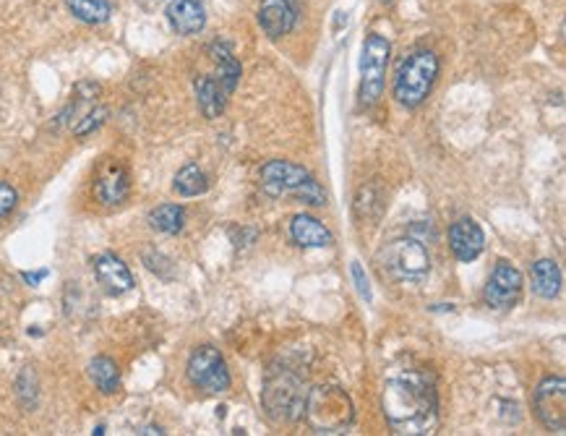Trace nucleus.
Instances as JSON below:
<instances>
[{
	"mask_svg": "<svg viewBox=\"0 0 566 436\" xmlns=\"http://www.w3.org/2000/svg\"><path fill=\"white\" fill-rule=\"evenodd\" d=\"M68 11L84 24H105L113 13L108 0H68Z\"/></svg>",
	"mask_w": 566,
	"mask_h": 436,
	"instance_id": "b1692460",
	"label": "nucleus"
},
{
	"mask_svg": "<svg viewBox=\"0 0 566 436\" xmlns=\"http://www.w3.org/2000/svg\"><path fill=\"white\" fill-rule=\"evenodd\" d=\"M381 3H395V0H381Z\"/></svg>",
	"mask_w": 566,
	"mask_h": 436,
	"instance_id": "7c9ffc66",
	"label": "nucleus"
},
{
	"mask_svg": "<svg viewBox=\"0 0 566 436\" xmlns=\"http://www.w3.org/2000/svg\"><path fill=\"white\" fill-rule=\"evenodd\" d=\"M290 236L303 248H326L334 243V236L329 233V228L311 214H295L290 222Z\"/></svg>",
	"mask_w": 566,
	"mask_h": 436,
	"instance_id": "dca6fc26",
	"label": "nucleus"
},
{
	"mask_svg": "<svg viewBox=\"0 0 566 436\" xmlns=\"http://www.w3.org/2000/svg\"><path fill=\"white\" fill-rule=\"evenodd\" d=\"M172 186H175V191L180 197H202V194L209 191V178H206V173L196 162H188V165H183L178 170Z\"/></svg>",
	"mask_w": 566,
	"mask_h": 436,
	"instance_id": "5701e85b",
	"label": "nucleus"
},
{
	"mask_svg": "<svg viewBox=\"0 0 566 436\" xmlns=\"http://www.w3.org/2000/svg\"><path fill=\"white\" fill-rule=\"evenodd\" d=\"M149 228H155L157 233L164 236H178L186 225V209L180 204H160L149 212L147 217Z\"/></svg>",
	"mask_w": 566,
	"mask_h": 436,
	"instance_id": "aec40b11",
	"label": "nucleus"
},
{
	"mask_svg": "<svg viewBox=\"0 0 566 436\" xmlns=\"http://www.w3.org/2000/svg\"><path fill=\"white\" fill-rule=\"evenodd\" d=\"M532 408L538 421L556 434H564L566 429V382L564 376H548L538 384Z\"/></svg>",
	"mask_w": 566,
	"mask_h": 436,
	"instance_id": "1a4fd4ad",
	"label": "nucleus"
},
{
	"mask_svg": "<svg viewBox=\"0 0 566 436\" xmlns=\"http://www.w3.org/2000/svg\"><path fill=\"white\" fill-rule=\"evenodd\" d=\"M89 379L94 382V387H97L102 395H113V392H118V387H121V371H118V363H116L113 358L97 356L92 363H89Z\"/></svg>",
	"mask_w": 566,
	"mask_h": 436,
	"instance_id": "412c9836",
	"label": "nucleus"
},
{
	"mask_svg": "<svg viewBox=\"0 0 566 436\" xmlns=\"http://www.w3.org/2000/svg\"><path fill=\"white\" fill-rule=\"evenodd\" d=\"M139 434H164L160 426H147L144 432H139Z\"/></svg>",
	"mask_w": 566,
	"mask_h": 436,
	"instance_id": "c756f323",
	"label": "nucleus"
},
{
	"mask_svg": "<svg viewBox=\"0 0 566 436\" xmlns=\"http://www.w3.org/2000/svg\"><path fill=\"white\" fill-rule=\"evenodd\" d=\"M381 270L400 285H420L431 275V254L423 240L397 238L381 251Z\"/></svg>",
	"mask_w": 566,
	"mask_h": 436,
	"instance_id": "423d86ee",
	"label": "nucleus"
},
{
	"mask_svg": "<svg viewBox=\"0 0 566 436\" xmlns=\"http://www.w3.org/2000/svg\"><path fill=\"white\" fill-rule=\"evenodd\" d=\"M209 58L214 61V66H217V71H219V84H222V89L227 92V94H233L235 89H238V84H241V63H238V58L233 55V50L225 44V42H211L209 44Z\"/></svg>",
	"mask_w": 566,
	"mask_h": 436,
	"instance_id": "f3484780",
	"label": "nucleus"
},
{
	"mask_svg": "<svg viewBox=\"0 0 566 436\" xmlns=\"http://www.w3.org/2000/svg\"><path fill=\"white\" fill-rule=\"evenodd\" d=\"M188 379L199 390L209 392V395L227 392L230 384H233L225 358L211 345H202V348H196L191 353V358H188Z\"/></svg>",
	"mask_w": 566,
	"mask_h": 436,
	"instance_id": "6e6552de",
	"label": "nucleus"
},
{
	"mask_svg": "<svg viewBox=\"0 0 566 436\" xmlns=\"http://www.w3.org/2000/svg\"><path fill=\"white\" fill-rule=\"evenodd\" d=\"M384 189L373 181V183H368L363 186L361 191H358V197H355V217L361 220V222H373V220H379L381 217V212H384V206H387V201H384Z\"/></svg>",
	"mask_w": 566,
	"mask_h": 436,
	"instance_id": "4be33fe9",
	"label": "nucleus"
},
{
	"mask_svg": "<svg viewBox=\"0 0 566 436\" xmlns=\"http://www.w3.org/2000/svg\"><path fill=\"white\" fill-rule=\"evenodd\" d=\"M384 416L395 434L426 436L439 426L436 384L423 371H404L384 384Z\"/></svg>",
	"mask_w": 566,
	"mask_h": 436,
	"instance_id": "f257e3e1",
	"label": "nucleus"
},
{
	"mask_svg": "<svg viewBox=\"0 0 566 436\" xmlns=\"http://www.w3.org/2000/svg\"><path fill=\"white\" fill-rule=\"evenodd\" d=\"M47 275H50V272H47V270H40V272H24V275H21V278L27 279V282H29V285H37V282H42V279L47 278Z\"/></svg>",
	"mask_w": 566,
	"mask_h": 436,
	"instance_id": "c85d7f7f",
	"label": "nucleus"
},
{
	"mask_svg": "<svg viewBox=\"0 0 566 436\" xmlns=\"http://www.w3.org/2000/svg\"><path fill=\"white\" fill-rule=\"evenodd\" d=\"M167 21L183 37L199 35L203 27H206L203 0H170V5H167Z\"/></svg>",
	"mask_w": 566,
	"mask_h": 436,
	"instance_id": "4468645a",
	"label": "nucleus"
},
{
	"mask_svg": "<svg viewBox=\"0 0 566 436\" xmlns=\"http://www.w3.org/2000/svg\"><path fill=\"white\" fill-rule=\"evenodd\" d=\"M303 418L308 421L314 434H345L355 418V408L342 387L322 384L306 395Z\"/></svg>",
	"mask_w": 566,
	"mask_h": 436,
	"instance_id": "7ed1b4c3",
	"label": "nucleus"
},
{
	"mask_svg": "<svg viewBox=\"0 0 566 436\" xmlns=\"http://www.w3.org/2000/svg\"><path fill=\"white\" fill-rule=\"evenodd\" d=\"M194 89H196V100H199V108H202L203 118L214 120L225 113L227 92L222 89L219 79H214V77H199L196 84H194Z\"/></svg>",
	"mask_w": 566,
	"mask_h": 436,
	"instance_id": "a211bd4d",
	"label": "nucleus"
},
{
	"mask_svg": "<svg viewBox=\"0 0 566 436\" xmlns=\"http://www.w3.org/2000/svg\"><path fill=\"white\" fill-rule=\"evenodd\" d=\"M259 186L269 198H283L287 194H295V197L303 198L306 204H314V206L326 204V191L322 189V183L306 167H300L290 159H269L261 167Z\"/></svg>",
	"mask_w": 566,
	"mask_h": 436,
	"instance_id": "f03ea898",
	"label": "nucleus"
},
{
	"mask_svg": "<svg viewBox=\"0 0 566 436\" xmlns=\"http://www.w3.org/2000/svg\"><path fill=\"white\" fill-rule=\"evenodd\" d=\"M350 272H353V279H355V287H358L361 298H365V301H371V282H368V278H365V272H363V267H361V262H353Z\"/></svg>",
	"mask_w": 566,
	"mask_h": 436,
	"instance_id": "cd10ccee",
	"label": "nucleus"
},
{
	"mask_svg": "<svg viewBox=\"0 0 566 436\" xmlns=\"http://www.w3.org/2000/svg\"><path fill=\"white\" fill-rule=\"evenodd\" d=\"M298 21V5L295 0H261L259 5V24L269 40H283Z\"/></svg>",
	"mask_w": 566,
	"mask_h": 436,
	"instance_id": "f8f14e48",
	"label": "nucleus"
},
{
	"mask_svg": "<svg viewBox=\"0 0 566 436\" xmlns=\"http://www.w3.org/2000/svg\"><path fill=\"white\" fill-rule=\"evenodd\" d=\"M522 287H525L522 272L509 262H498L483 290L485 303L490 309H498V311L514 309L522 298Z\"/></svg>",
	"mask_w": 566,
	"mask_h": 436,
	"instance_id": "9d476101",
	"label": "nucleus"
},
{
	"mask_svg": "<svg viewBox=\"0 0 566 436\" xmlns=\"http://www.w3.org/2000/svg\"><path fill=\"white\" fill-rule=\"evenodd\" d=\"M94 275L100 279V285L110 293V295H121L133 287V275L131 270L123 264L116 254H100L94 259Z\"/></svg>",
	"mask_w": 566,
	"mask_h": 436,
	"instance_id": "2eb2a0df",
	"label": "nucleus"
},
{
	"mask_svg": "<svg viewBox=\"0 0 566 436\" xmlns=\"http://www.w3.org/2000/svg\"><path fill=\"white\" fill-rule=\"evenodd\" d=\"M108 116H110V110L108 108H102V105H97V108H92L84 118L74 125V133L76 136H89L92 131H97L105 120H108Z\"/></svg>",
	"mask_w": 566,
	"mask_h": 436,
	"instance_id": "393cba45",
	"label": "nucleus"
},
{
	"mask_svg": "<svg viewBox=\"0 0 566 436\" xmlns=\"http://www.w3.org/2000/svg\"><path fill=\"white\" fill-rule=\"evenodd\" d=\"M530 278H532V290H535V295H540V298H546V301H551V298H556V295L562 293L564 278H562L559 264L551 262V259L535 262Z\"/></svg>",
	"mask_w": 566,
	"mask_h": 436,
	"instance_id": "6ab92c4d",
	"label": "nucleus"
},
{
	"mask_svg": "<svg viewBox=\"0 0 566 436\" xmlns=\"http://www.w3.org/2000/svg\"><path fill=\"white\" fill-rule=\"evenodd\" d=\"M442 61L434 50H415L404 58L395 77V97L403 108H420L439 79Z\"/></svg>",
	"mask_w": 566,
	"mask_h": 436,
	"instance_id": "39448f33",
	"label": "nucleus"
},
{
	"mask_svg": "<svg viewBox=\"0 0 566 436\" xmlns=\"http://www.w3.org/2000/svg\"><path fill=\"white\" fill-rule=\"evenodd\" d=\"M19 204V194L11 183L0 181V217H8Z\"/></svg>",
	"mask_w": 566,
	"mask_h": 436,
	"instance_id": "bb28decb",
	"label": "nucleus"
},
{
	"mask_svg": "<svg viewBox=\"0 0 566 436\" xmlns=\"http://www.w3.org/2000/svg\"><path fill=\"white\" fill-rule=\"evenodd\" d=\"M449 248L459 262H475L485 248L483 228L470 217L457 220L449 228Z\"/></svg>",
	"mask_w": 566,
	"mask_h": 436,
	"instance_id": "ddd939ff",
	"label": "nucleus"
},
{
	"mask_svg": "<svg viewBox=\"0 0 566 436\" xmlns=\"http://www.w3.org/2000/svg\"><path fill=\"white\" fill-rule=\"evenodd\" d=\"M392 55V42L376 32H371L363 42V58H361V102L363 108H373L384 94L387 66Z\"/></svg>",
	"mask_w": 566,
	"mask_h": 436,
	"instance_id": "0eeeda50",
	"label": "nucleus"
},
{
	"mask_svg": "<svg viewBox=\"0 0 566 436\" xmlns=\"http://www.w3.org/2000/svg\"><path fill=\"white\" fill-rule=\"evenodd\" d=\"M16 387H19V400H21L24 408H35V405H37V376H35L29 368L21 371Z\"/></svg>",
	"mask_w": 566,
	"mask_h": 436,
	"instance_id": "a878e982",
	"label": "nucleus"
},
{
	"mask_svg": "<svg viewBox=\"0 0 566 436\" xmlns=\"http://www.w3.org/2000/svg\"><path fill=\"white\" fill-rule=\"evenodd\" d=\"M306 384L292 368H272L264 379L261 405L275 424H295L306 410Z\"/></svg>",
	"mask_w": 566,
	"mask_h": 436,
	"instance_id": "20e7f679",
	"label": "nucleus"
},
{
	"mask_svg": "<svg viewBox=\"0 0 566 436\" xmlns=\"http://www.w3.org/2000/svg\"><path fill=\"white\" fill-rule=\"evenodd\" d=\"M131 194V175L121 162L110 159L94 178V198L105 206H118Z\"/></svg>",
	"mask_w": 566,
	"mask_h": 436,
	"instance_id": "9b49d317",
	"label": "nucleus"
}]
</instances>
